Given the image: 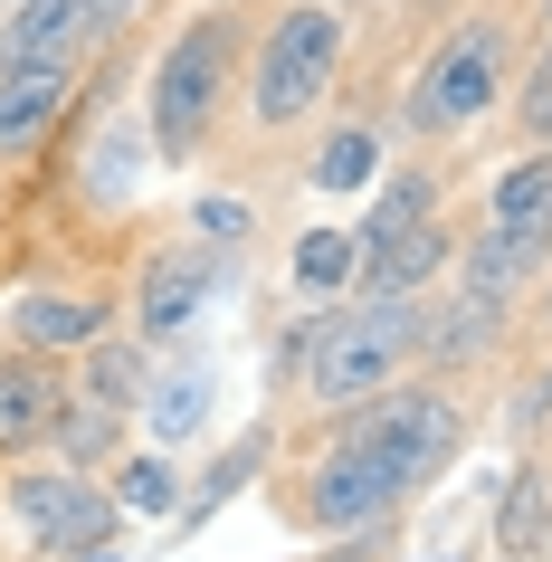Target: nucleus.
Listing matches in <instances>:
<instances>
[{"label":"nucleus","mask_w":552,"mask_h":562,"mask_svg":"<svg viewBox=\"0 0 552 562\" xmlns=\"http://www.w3.org/2000/svg\"><path fill=\"white\" fill-rule=\"evenodd\" d=\"M466 448V411L458 391H372L343 411V439L324 448V468H305V486L286 496L295 525L315 533H362V525H391V505L419 496L448 458Z\"/></svg>","instance_id":"f257e3e1"},{"label":"nucleus","mask_w":552,"mask_h":562,"mask_svg":"<svg viewBox=\"0 0 552 562\" xmlns=\"http://www.w3.org/2000/svg\"><path fill=\"white\" fill-rule=\"evenodd\" d=\"M429 344V305L419 296H362L352 315H324L315 344H305V391H315V411H352V401H372L391 391L419 362Z\"/></svg>","instance_id":"f03ea898"},{"label":"nucleus","mask_w":552,"mask_h":562,"mask_svg":"<svg viewBox=\"0 0 552 562\" xmlns=\"http://www.w3.org/2000/svg\"><path fill=\"white\" fill-rule=\"evenodd\" d=\"M229 67H238V20L229 10H201V20H181V38L153 58V153H191L210 144V124L229 105Z\"/></svg>","instance_id":"7ed1b4c3"},{"label":"nucleus","mask_w":552,"mask_h":562,"mask_svg":"<svg viewBox=\"0 0 552 562\" xmlns=\"http://www.w3.org/2000/svg\"><path fill=\"white\" fill-rule=\"evenodd\" d=\"M334 67H343V20H334V0L277 10L267 38H258V58H248V115H258L267 134L305 124L324 95H334Z\"/></svg>","instance_id":"20e7f679"},{"label":"nucleus","mask_w":552,"mask_h":562,"mask_svg":"<svg viewBox=\"0 0 552 562\" xmlns=\"http://www.w3.org/2000/svg\"><path fill=\"white\" fill-rule=\"evenodd\" d=\"M505 48H515V38H505L495 10L458 20V30L438 38V58L419 67V87H409V124H419V134H466V124L505 95Z\"/></svg>","instance_id":"39448f33"},{"label":"nucleus","mask_w":552,"mask_h":562,"mask_svg":"<svg viewBox=\"0 0 552 562\" xmlns=\"http://www.w3.org/2000/svg\"><path fill=\"white\" fill-rule=\"evenodd\" d=\"M115 515L124 505L95 486V476H77V468H20L10 476V525L30 533V553H95L105 533H115Z\"/></svg>","instance_id":"423d86ee"},{"label":"nucleus","mask_w":552,"mask_h":562,"mask_svg":"<svg viewBox=\"0 0 552 562\" xmlns=\"http://www.w3.org/2000/svg\"><path fill=\"white\" fill-rule=\"evenodd\" d=\"M238 248H219V238H181V248H153L144 286H134V334L144 344H172V334L201 325V305L229 286Z\"/></svg>","instance_id":"0eeeda50"},{"label":"nucleus","mask_w":552,"mask_h":562,"mask_svg":"<svg viewBox=\"0 0 552 562\" xmlns=\"http://www.w3.org/2000/svg\"><path fill=\"white\" fill-rule=\"evenodd\" d=\"M486 238L523 267V277L543 267V248H552V144H533L515 172L495 181V220H486Z\"/></svg>","instance_id":"6e6552de"},{"label":"nucleus","mask_w":552,"mask_h":562,"mask_svg":"<svg viewBox=\"0 0 552 562\" xmlns=\"http://www.w3.org/2000/svg\"><path fill=\"white\" fill-rule=\"evenodd\" d=\"M67 382H58V362L48 353H20L0 362V458H30V448H48V419H58Z\"/></svg>","instance_id":"1a4fd4ad"},{"label":"nucleus","mask_w":552,"mask_h":562,"mask_svg":"<svg viewBox=\"0 0 552 562\" xmlns=\"http://www.w3.org/2000/svg\"><path fill=\"white\" fill-rule=\"evenodd\" d=\"M448 258H458V229H448V220H419V229L362 248V258H352V286H362V296H419Z\"/></svg>","instance_id":"9d476101"},{"label":"nucleus","mask_w":552,"mask_h":562,"mask_svg":"<svg viewBox=\"0 0 552 562\" xmlns=\"http://www.w3.org/2000/svg\"><path fill=\"white\" fill-rule=\"evenodd\" d=\"M77 105V67H0V153H30Z\"/></svg>","instance_id":"9b49d317"},{"label":"nucleus","mask_w":552,"mask_h":562,"mask_svg":"<svg viewBox=\"0 0 552 562\" xmlns=\"http://www.w3.org/2000/svg\"><path fill=\"white\" fill-rule=\"evenodd\" d=\"M10 325H20V344H30V353H87L95 334H105V296H20V315H10Z\"/></svg>","instance_id":"f8f14e48"},{"label":"nucleus","mask_w":552,"mask_h":562,"mask_svg":"<svg viewBox=\"0 0 552 562\" xmlns=\"http://www.w3.org/2000/svg\"><path fill=\"white\" fill-rule=\"evenodd\" d=\"M115 419H124V411H105V401H87V391H67L58 419H48V448H58L77 476H95L105 458H115Z\"/></svg>","instance_id":"ddd939ff"},{"label":"nucleus","mask_w":552,"mask_h":562,"mask_svg":"<svg viewBox=\"0 0 552 562\" xmlns=\"http://www.w3.org/2000/svg\"><path fill=\"white\" fill-rule=\"evenodd\" d=\"M552 543V476L543 468H515V486H505V505H495V553H543Z\"/></svg>","instance_id":"4468645a"},{"label":"nucleus","mask_w":552,"mask_h":562,"mask_svg":"<svg viewBox=\"0 0 552 562\" xmlns=\"http://www.w3.org/2000/svg\"><path fill=\"white\" fill-rule=\"evenodd\" d=\"M77 362H87V401L134 411V401H144V372H153V344H144V334H134V344H105V334H95Z\"/></svg>","instance_id":"2eb2a0df"},{"label":"nucleus","mask_w":552,"mask_h":562,"mask_svg":"<svg viewBox=\"0 0 552 562\" xmlns=\"http://www.w3.org/2000/svg\"><path fill=\"white\" fill-rule=\"evenodd\" d=\"M115 505L124 515H172L181 505V476H172V458H162V439L134 448V458H115Z\"/></svg>","instance_id":"dca6fc26"},{"label":"nucleus","mask_w":552,"mask_h":562,"mask_svg":"<svg viewBox=\"0 0 552 562\" xmlns=\"http://www.w3.org/2000/svg\"><path fill=\"white\" fill-rule=\"evenodd\" d=\"M419 220H438V181H429V172H401L372 210H362V248H381V238L419 229Z\"/></svg>","instance_id":"f3484780"},{"label":"nucleus","mask_w":552,"mask_h":562,"mask_svg":"<svg viewBox=\"0 0 552 562\" xmlns=\"http://www.w3.org/2000/svg\"><path fill=\"white\" fill-rule=\"evenodd\" d=\"M372 172H381V134H372V124L324 134V153H315V181H324V191H362Z\"/></svg>","instance_id":"a211bd4d"},{"label":"nucleus","mask_w":552,"mask_h":562,"mask_svg":"<svg viewBox=\"0 0 552 562\" xmlns=\"http://www.w3.org/2000/svg\"><path fill=\"white\" fill-rule=\"evenodd\" d=\"M210 411V372H172V382L153 391V439H181V429H201Z\"/></svg>","instance_id":"6ab92c4d"},{"label":"nucleus","mask_w":552,"mask_h":562,"mask_svg":"<svg viewBox=\"0 0 552 562\" xmlns=\"http://www.w3.org/2000/svg\"><path fill=\"white\" fill-rule=\"evenodd\" d=\"M515 134L523 144H552V38L533 48V67H523V87H515Z\"/></svg>","instance_id":"aec40b11"},{"label":"nucleus","mask_w":552,"mask_h":562,"mask_svg":"<svg viewBox=\"0 0 552 562\" xmlns=\"http://www.w3.org/2000/svg\"><path fill=\"white\" fill-rule=\"evenodd\" d=\"M352 258H362V238H343V229H315L305 248H295V277H305V286H334V277H352Z\"/></svg>","instance_id":"412c9836"},{"label":"nucleus","mask_w":552,"mask_h":562,"mask_svg":"<svg viewBox=\"0 0 552 562\" xmlns=\"http://www.w3.org/2000/svg\"><path fill=\"white\" fill-rule=\"evenodd\" d=\"M258 458H267V439H258V429H248V439H238L229 458H219V468H210V486H201V505H219V496H229V486H238V476L258 468Z\"/></svg>","instance_id":"4be33fe9"},{"label":"nucleus","mask_w":552,"mask_h":562,"mask_svg":"<svg viewBox=\"0 0 552 562\" xmlns=\"http://www.w3.org/2000/svg\"><path fill=\"white\" fill-rule=\"evenodd\" d=\"M201 238H219V248H238V238H248V210L210 191V201H201Z\"/></svg>","instance_id":"5701e85b"},{"label":"nucleus","mask_w":552,"mask_h":562,"mask_svg":"<svg viewBox=\"0 0 552 562\" xmlns=\"http://www.w3.org/2000/svg\"><path fill=\"white\" fill-rule=\"evenodd\" d=\"M543 419H552V372H533L523 401H515V429H543Z\"/></svg>","instance_id":"b1692460"},{"label":"nucleus","mask_w":552,"mask_h":562,"mask_svg":"<svg viewBox=\"0 0 552 562\" xmlns=\"http://www.w3.org/2000/svg\"><path fill=\"white\" fill-rule=\"evenodd\" d=\"M67 562H115V553H105V543H95V553H67Z\"/></svg>","instance_id":"393cba45"},{"label":"nucleus","mask_w":552,"mask_h":562,"mask_svg":"<svg viewBox=\"0 0 552 562\" xmlns=\"http://www.w3.org/2000/svg\"><path fill=\"white\" fill-rule=\"evenodd\" d=\"M543 334H552V296H543Z\"/></svg>","instance_id":"a878e982"},{"label":"nucleus","mask_w":552,"mask_h":562,"mask_svg":"<svg viewBox=\"0 0 552 562\" xmlns=\"http://www.w3.org/2000/svg\"><path fill=\"white\" fill-rule=\"evenodd\" d=\"M448 562H466V553H448Z\"/></svg>","instance_id":"bb28decb"}]
</instances>
